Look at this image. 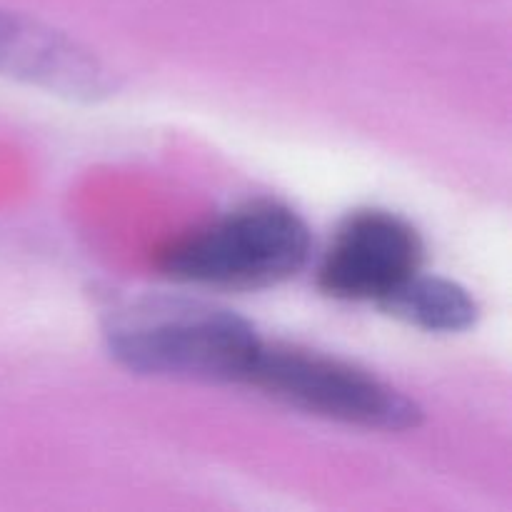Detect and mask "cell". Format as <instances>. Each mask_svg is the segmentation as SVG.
<instances>
[{"label":"cell","instance_id":"277c9868","mask_svg":"<svg viewBox=\"0 0 512 512\" xmlns=\"http://www.w3.org/2000/svg\"><path fill=\"white\" fill-rule=\"evenodd\" d=\"M425 243L413 223L383 208L350 213L330 238L318 265L320 293L335 300L375 303L418 270Z\"/></svg>","mask_w":512,"mask_h":512},{"label":"cell","instance_id":"8992f818","mask_svg":"<svg viewBox=\"0 0 512 512\" xmlns=\"http://www.w3.org/2000/svg\"><path fill=\"white\" fill-rule=\"evenodd\" d=\"M378 308L425 333H465L480 318L478 300L465 285L440 275H425L423 270L380 300Z\"/></svg>","mask_w":512,"mask_h":512},{"label":"cell","instance_id":"6da1fadb","mask_svg":"<svg viewBox=\"0 0 512 512\" xmlns=\"http://www.w3.org/2000/svg\"><path fill=\"white\" fill-rule=\"evenodd\" d=\"M103 340L130 373L240 385L263 345L255 325L225 305L158 293L110 305Z\"/></svg>","mask_w":512,"mask_h":512},{"label":"cell","instance_id":"7a4b0ae2","mask_svg":"<svg viewBox=\"0 0 512 512\" xmlns=\"http://www.w3.org/2000/svg\"><path fill=\"white\" fill-rule=\"evenodd\" d=\"M313 238L298 210L255 198L180 235L158 253L165 278L215 290H265L308 265Z\"/></svg>","mask_w":512,"mask_h":512},{"label":"cell","instance_id":"3957f363","mask_svg":"<svg viewBox=\"0 0 512 512\" xmlns=\"http://www.w3.org/2000/svg\"><path fill=\"white\" fill-rule=\"evenodd\" d=\"M308 415L365 430L403 433L423 423V408L403 390L348 360L298 345H260L245 383Z\"/></svg>","mask_w":512,"mask_h":512},{"label":"cell","instance_id":"5b68a950","mask_svg":"<svg viewBox=\"0 0 512 512\" xmlns=\"http://www.w3.org/2000/svg\"><path fill=\"white\" fill-rule=\"evenodd\" d=\"M0 78L40 88L73 103H103L118 93V75L90 48L28 15L0 8Z\"/></svg>","mask_w":512,"mask_h":512}]
</instances>
